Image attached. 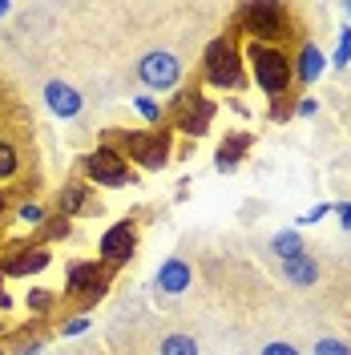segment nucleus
Returning <instances> with one entry per match:
<instances>
[{"mask_svg":"<svg viewBox=\"0 0 351 355\" xmlns=\"http://www.w3.org/2000/svg\"><path fill=\"white\" fill-rule=\"evenodd\" d=\"M242 61L250 69V81L266 93L271 101V117L275 121H286L283 101L291 97V81H295V61L283 44H259V41H246L242 49Z\"/></svg>","mask_w":351,"mask_h":355,"instance_id":"nucleus-1","label":"nucleus"},{"mask_svg":"<svg viewBox=\"0 0 351 355\" xmlns=\"http://www.w3.org/2000/svg\"><path fill=\"white\" fill-rule=\"evenodd\" d=\"M101 146H113L133 170H162L174 157V130L170 125H157V130H110L101 137Z\"/></svg>","mask_w":351,"mask_h":355,"instance_id":"nucleus-2","label":"nucleus"},{"mask_svg":"<svg viewBox=\"0 0 351 355\" xmlns=\"http://www.w3.org/2000/svg\"><path fill=\"white\" fill-rule=\"evenodd\" d=\"M239 33L259 44L286 41L295 33L291 28V8L279 4V0H246V4H239Z\"/></svg>","mask_w":351,"mask_h":355,"instance_id":"nucleus-3","label":"nucleus"},{"mask_svg":"<svg viewBox=\"0 0 351 355\" xmlns=\"http://www.w3.org/2000/svg\"><path fill=\"white\" fill-rule=\"evenodd\" d=\"M202 81L214 89H242L246 85V61H242V49L234 44L230 33H222L214 41L206 44L202 53Z\"/></svg>","mask_w":351,"mask_h":355,"instance_id":"nucleus-4","label":"nucleus"},{"mask_svg":"<svg viewBox=\"0 0 351 355\" xmlns=\"http://www.w3.org/2000/svg\"><path fill=\"white\" fill-rule=\"evenodd\" d=\"M81 178L93 190H121V186L137 182V170L113 146H97V150L81 154Z\"/></svg>","mask_w":351,"mask_h":355,"instance_id":"nucleus-5","label":"nucleus"},{"mask_svg":"<svg viewBox=\"0 0 351 355\" xmlns=\"http://www.w3.org/2000/svg\"><path fill=\"white\" fill-rule=\"evenodd\" d=\"M110 283H113V270L101 259H81V263H69L65 270V295L81 303V315L110 295Z\"/></svg>","mask_w":351,"mask_h":355,"instance_id":"nucleus-6","label":"nucleus"},{"mask_svg":"<svg viewBox=\"0 0 351 355\" xmlns=\"http://www.w3.org/2000/svg\"><path fill=\"white\" fill-rule=\"evenodd\" d=\"M174 125L170 130L178 133H186V137H202V133L210 130V121H214V113H219V105L202 93L198 85H182L178 89V97H174Z\"/></svg>","mask_w":351,"mask_h":355,"instance_id":"nucleus-7","label":"nucleus"},{"mask_svg":"<svg viewBox=\"0 0 351 355\" xmlns=\"http://www.w3.org/2000/svg\"><path fill=\"white\" fill-rule=\"evenodd\" d=\"M137 81H142L146 89H154V93L178 89L182 85V61H178V53H170V49L146 53V57L137 61Z\"/></svg>","mask_w":351,"mask_h":355,"instance_id":"nucleus-8","label":"nucleus"},{"mask_svg":"<svg viewBox=\"0 0 351 355\" xmlns=\"http://www.w3.org/2000/svg\"><path fill=\"white\" fill-rule=\"evenodd\" d=\"M53 263V250L41 243H12L0 254V279H33Z\"/></svg>","mask_w":351,"mask_h":355,"instance_id":"nucleus-9","label":"nucleus"},{"mask_svg":"<svg viewBox=\"0 0 351 355\" xmlns=\"http://www.w3.org/2000/svg\"><path fill=\"white\" fill-rule=\"evenodd\" d=\"M133 250H137V222L133 218L113 222L110 230H101V239H97V259L110 266V270L130 263Z\"/></svg>","mask_w":351,"mask_h":355,"instance_id":"nucleus-10","label":"nucleus"},{"mask_svg":"<svg viewBox=\"0 0 351 355\" xmlns=\"http://www.w3.org/2000/svg\"><path fill=\"white\" fill-rule=\"evenodd\" d=\"M57 214H65V218H93V214H101V198H97V190L89 186L85 178H69L65 186L57 190Z\"/></svg>","mask_w":351,"mask_h":355,"instance_id":"nucleus-11","label":"nucleus"},{"mask_svg":"<svg viewBox=\"0 0 351 355\" xmlns=\"http://www.w3.org/2000/svg\"><path fill=\"white\" fill-rule=\"evenodd\" d=\"M44 105H49L53 117L73 121V117H81V110H85V97L69 85V81H49V85H44Z\"/></svg>","mask_w":351,"mask_h":355,"instance_id":"nucleus-12","label":"nucleus"},{"mask_svg":"<svg viewBox=\"0 0 351 355\" xmlns=\"http://www.w3.org/2000/svg\"><path fill=\"white\" fill-rule=\"evenodd\" d=\"M154 283H157V291H162V295H186V291L194 287V266L186 263L182 254H170L166 263L157 266Z\"/></svg>","mask_w":351,"mask_h":355,"instance_id":"nucleus-13","label":"nucleus"},{"mask_svg":"<svg viewBox=\"0 0 351 355\" xmlns=\"http://www.w3.org/2000/svg\"><path fill=\"white\" fill-rule=\"evenodd\" d=\"M291 61H295V81H299L303 89L315 85V81L327 73V57H323V49H319L315 41H303V44H299V53H295Z\"/></svg>","mask_w":351,"mask_h":355,"instance_id":"nucleus-14","label":"nucleus"},{"mask_svg":"<svg viewBox=\"0 0 351 355\" xmlns=\"http://www.w3.org/2000/svg\"><path fill=\"white\" fill-rule=\"evenodd\" d=\"M250 146H255V133H246V130L226 133V137H222V146H219V154H214V170H219V174L239 170V162L250 154Z\"/></svg>","mask_w":351,"mask_h":355,"instance_id":"nucleus-15","label":"nucleus"},{"mask_svg":"<svg viewBox=\"0 0 351 355\" xmlns=\"http://www.w3.org/2000/svg\"><path fill=\"white\" fill-rule=\"evenodd\" d=\"M319 263H315V254H299V259H291V263H283V279L291 283V287H315L319 283Z\"/></svg>","mask_w":351,"mask_h":355,"instance_id":"nucleus-16","label":"nucleus"},{"mask_svg":"<svg viewBox=\"0 0 351 355\" xmlns=\"http://www.w3.org/2000/svg\"><path fill=\"white\" fill-rule=\"evenodd\" d=\"M271 254H275L279 263H291V259L307 254V243H303V230H299V226H286V230H279V234L271 239Z\"/></svg>","mask_w":351,"mask_h":355,"instance_id":"nucleus-17","label":"nucleus"},{"mask_svg":"<svg viewBox=\"0 0 351 355\" xmlns=\"http://www.w3.org/2000/svg\"><path fill=\"white\" fill-rule=\"evenodd\" d=\"M73 234V222L65 218V214H49L44 218V226L37 230V243L49 246V243H61V239H69Z\"/></svg>","mask_w":351,"mask_h":355,"instance_id":"nucleus-18","label":"nucleus"},{"mask_svg":"<svg viewBox=\"0 0 351 355\" xmlns=\"http://www.w3.org/2000/svg\"><path fill=\"white\" fill-rule=\"evenodd\" d=\"M17 174H21V150H17L8 137H0V186L12 182Z\"/></svg>","mask_w":351,"mask_h":355,"instance_id":"nucleus-19","label":"nucleus"},{"mask_svg":"<svg viewBox=\"0 0 351 355\" xmlns=\"http://www.w3.org/2000/svg\"><path fill=\"white\" fill-rule=\"evenodd\" d=\"M157 355H202V352H198V339H194V335L174 331V335H166V339L157 343Z\"/></svg>","mask_w":351,"mask_h":355,"instance_id":"nucleus-20","label":"nucleus"},{"mask_svg":"<svg viewBox=\"0 0 351 355\" xmlns=\"http://www.w3.org/2000/svg\"><path fill=\"white\" fill-rule=\"evenodd\" d=\"M44 218H49V210H44L41 202H21V206H17V222L28 226V230H41Z\"/></svg>","mask_w":351,"mask_h":355,"instance_id":"nucleus-21","label":"nucleus"},{"mask_svg":"<svg viewBox=\"0 0 351 355\" xmlns=\"http://www.w3.org/2000/svg\"><path fill=\"white\" fill-rule=\"evenodd\" d=\"M133 110H137L142 117H146V121H150V130H157V125H162V105H157L154 97L137 93V97H133Z\"/></svg>","mask_w":351,"mask_h":355,"instance_id":"nucleus-22","label":"nucleus"},{"mask_svg":"<svg viewBox=\"0 0 351 355\" xmlns=\"http://www.w3.org/2000/svg\"><path fill=\"white\" fill-rule=\"evenodd\" d=\"M24 303H28V311H33V315H49L57 299H53L49 291H41V287H28V295H24Z\"/></svg>","mask_w":351,"mask_h":355,"instance_id":"nucleus-23","label":"nucleus"},{"mask_svg":"<svg viewBox=\"0 0 351 355\" xmlns=\"http://www.w3.org/2000/svg\"><path fill=\"white\" fill-rule=\"evenodd\" d=\"M331 65L339 69H351V28H339V44H335V57H331Z\"/></svg>","mask_w":351,"mask_h":355,"instance_id":"nucleus-24","label":"nucleus"},{"mask_svg":"<svg viewBox=\"0 0 351 355\" xmlns=\"http://www.w3.org/2000/svg\"><path fill=\"white\" fill-rule=\"evenodd\" d=\"M311 355H351V343L348 339H335V335H323V339L311 347Z\"/></svg>","mask_w":351,"mask_h":355,"instance_id":"nucleus-25","label":"nucleus"},{"mask_svg":"<svg viewBox=\"0 0 351 355\" xmlns=\"http://www.w3.org/2000/svg\"><path fill=\"white\" fill-rule=\"evenodd\" d=\"M327 214H335V206H331V202H315L307 214H299L295 222H299V226H315V222H323Z\"/></svg>","mask_w":351,"mask_h":355,"instance_id":"nucleus-26","label":"nucleus"},{"mask_svg":"<svg viewBox=\"0 0 351 355\" xmlns=\"http://www.w3.org/2000/svg\"><path fill=\"white\" fill-rule=\"evenodd\" d=\"M89 323H93L89 315H73L65 327H61V335H65V339H73V335H85V331H89Z\"/></svg>","mask_w":351,"mask_h":355,"instance_id":"nucleus-27","label":"nucleus"},{"mask_svg":"<svg viewBox=\"0 0 351 355\" xmlns=\"http://www.w3.org/2000/svg\"><path fill=\"white\" fill-rule=\"evenodd\" d=\"M259 355H299V347H295V343H283V339H275V343H266Z\"/></svg>","mask_w":351,"mask_h":355,"instance_id":"nucleus-28","label":"nucleus"},{"mask_svg":"<svg viewBox=\"0 0 351 355\" xmlns=\"http://www.w3.org/2000/svg\"><path fill=\"white\" fill-rule=\"evenodd\" d=\"M295 113H299V117H315V113H319V101H315V97H303V101L295 105Z\"/></svg>","mask_w":351,"mask_h":355,"instance_id":"nucleus-29","label":"nucleus"},{"mask_svg":"<svg viewBox=\"0 0 351 355\" xmlns=\"http://www.w3.org/2000/svg\"><path fill=\"white\" fill-rule=\"evenodd\" d=\"M335 214H339V226H343V230H351V198L339 202V206H335Z\"/></svg>","mask_w":351,"mask_h":355,"instance_id":"nucleus-30","label":"nucleus"},{"mask_svg":"<svg viewBox=\"0 0 351 355\" xmlns=\"http://www.w3.org/2000/svg\"><path fill=\"white\" fill-rule=\"evenodd\" d=\"M44 352V339H33V343H21L17 347V355H41Z\"/></svg>","mask_w":351,"mask_h":355,"instance_id":"nucleus-31","label":"nucleus"},{"mask_svg":"<svg viewBox=\"0 0 351 355\" xmlns=\"http://www.w3.org/2000/svg\"><path fill=\"white\" fill-rule=\"evenodd\" d=\"M12 311V299H8V291H4V279H0V315H8Z\"/></svg>","mask_w":351,"mask_h":355,"instance_id":"nucleus-32","label":"nucleus"},{"mask_svg":"<svg viewBox=\"0 0 351 355\" xmlns=\"http://www.w3.org/2000/svg\"><path fill=\"white\" fill-rule=\"evenodd\" d=\"M4 214H8V194L0 190V218H4Z\"/></svg>","mask_w":351,"mask_h":355,"instance_id":"nucleus-33","label":"nucleus"},{"mask_svg":"<svg viewBox=\"0 0 351 355\" xmlns=\"http://www.w3.org/2000/svg\"><path fill=\"white\" fill-rule=\"evenodd\" d=\"M8 12H12V4H8V0H0V21H4Z\"/></svg>","mask_w":351,"mask_h":355,"instance_id":"nucleus-34","label":"nucleus"},{"mask_svg":"<svg viewBox=\"0 0 351 355\" xmlns=\"http://www.w3.org/2000/svg\"><path fill=\"white\" fill-rule=\"evenodd\" d=\"M343 12H348V17H351V0H348V4H343Z\"/></svg>","mask_w":351,"mask_h":355,"instance_id":"nucleus-35","label":"nucleus"},{"mask_svg":"<svg viewBox=\"0 0 351 355\" xmlns=\"http://www.w3.org/2000/svg\"><path fill=\"white\" fill-rule=\"evenodd\" d=\"M0 335H4V319H0Z\"/></svg>","mask_w":351,"mask_h":355,"instance_id":"nucleus-36","label":"nucleus"}]
</instances>
